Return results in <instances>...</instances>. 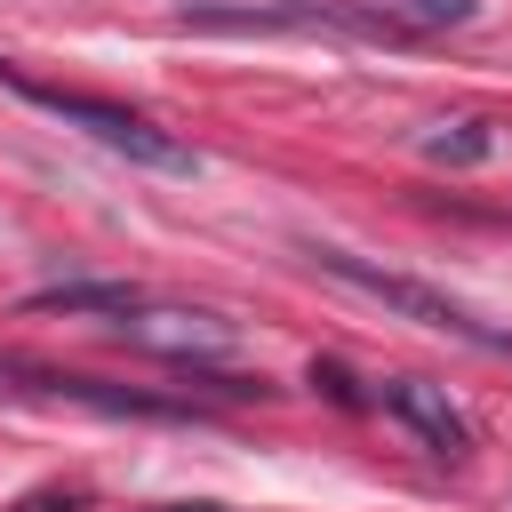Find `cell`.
Segmentation results:
<instances>
[{"instance_id": "1", "label": "cell", "mask_w": 512, "mask_h": 512, "mask_svg": "<svg viewBox=\"0 0 512 512\" xmlns=\"http://www.w3.org/2000/svg\"><path fill=\"white\" fill-rule=\"evenodd\" d=\"M24 104H40V112H56V120H72V128H88L96 144H112V152H128L136 168H168V176H192L200 168V152L184 144V136H168V128H152L144 112H128V104H104V96H80V88H48V80H24V72H0Z\"/></svg>"}, {"instance_id": "2", "label": "cell", "mask_w": 512, "mask_h": 512, "mask_svg": "<svg viewBox=\"0 0 512 512\" xmlns=\"http://www.w3.org/2000/svg\"><path fill=\"white\" fill-rule=\"evenodd\" d=\"M328 280H344V288H360V296H376L384 312H400V320H416V328H440V336H464V344H480V352H512V336H496V328H480L464 304H448L440 288H424V280H408V272H384V264H368V256H352V248H304Z\"/></svg>"}, {"instance_id": "3", "label": "cell", "mask_w": 512, "mask_h": 512, "mask_svg": "<svg viewBox=\"0 0 512 512\" xmlns=\"http://www.w3.org/2000/svg\"><path fill=\"white\" fill-rule=\"evenodd\" d=\"M136 352H160V360H184V368H208V360H232L240 352V328L216 320V312H160V304H136L128 320H112Z\"/></svg>"}, {"instance_id": "4", "label": "cell", "mask_w": 512, "mask_h": 512, "mask_svg": "<svg viewBox=\"0 0 512 512\" xmlns=\"http://www.w3.org/2000/svg\"><path fill=\"white\" fill-rule=\"evenodd\" d=\"M376 400H384V408H392V416H400L432 456H448V464H456V456H472V424H464V408H456L432 376H392Z\"/></svg>"}, {"instance_id": "5", "label": "cell", "mask_w": 512, "mask_h": 512, "mask_svg": "<svg viewBox=\"0 0 512 512\" xmlns=\"http://www.w3.org/2000/svg\"><path fill=\"white\" fill-rule=\"evenodd\" d=\"M144 296L128 288V280H56V288H40L32 296V312H112V320H128Z\"/></svg>"}, {"instance_id": "6", "label": "cell", "mask_w": 512, "mask_h": 512, "mask_svg": "<svg viewBox=\"0 0 512 512\" xmlns=\"http://www.w3.org/2000/svg\"><path fill=\"white\" fill-rule=\"evenodd\" d=\"M424 152H432V160H456V168H464V160H480V152H488V128H480V120H464L456 136H432Z\"/></svg>"}, {"instance_id": "7", "label": "cell", "mask_w": 512, "mask_h": 512, "mask_svg": "<svg viewBox=\"0 0 512 512\" xmlns=\"http://www.w3.org/2000/svg\"><path fill=\"white\" fill-rule=\"evenodd\" d=\"M312 384H320L336 408H368V392L352 384V368H344V360H312Z\"/></svg>"}, {"instance_id": "8", "label": "cell", "mask_w": 512, "mask_h": 512, "mask_svg": "<svg viewBox=\"0 0 512 512\" xmlns=\"http://www.w3.org/2000/svg\"><path fill=\"white\" fill-rule=\"evenodd\" d=\"M72 504H80V496H72V488H40V496H24V504H16V512H72Z\"/></svg>"}, {"instance_id": "9", "label": "cell", "mask_w": 512, "mask_h": 512, "mask_svg": "<svg viewBox=\"0 0 512 512\" xmlns=\"http://www.w3.org/2000/svg\"><path fill=\"white\" fill-rule=\"evenodd\" d=\"M152 512H232V504H208V496H192V504H152Z\"/></svg>"}]
</instances>
